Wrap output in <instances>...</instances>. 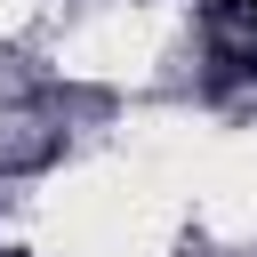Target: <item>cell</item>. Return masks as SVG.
Instances as JSON below:
<instances>
[{"label": "cell", "instance_id": "1", "mask_svg": "<svg viewBox=\"0 0 257 257\" xmlns=\"http://www.w3.org/2000/svg\"><path fill=\"white\" fill-rule=\"evenodd\" d=\"M217 8H225V16H249V24H257V0H217Z\"/></svg>", "mask_w": 257, "mask_h": 257}]
</instances>
